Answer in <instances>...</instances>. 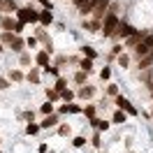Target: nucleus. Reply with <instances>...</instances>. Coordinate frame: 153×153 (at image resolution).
Returning a JSON list of instances; mask_svg holds the SVG:
<instances>
[{
    "instance_id": "nucleus-1",
    "label": "nucleus",
    "mask_w": 153,
    "mask_h": 153,
    "mask_svg": "<svg viewBox=\"0 0 153 153\" xmlns=\"http://www.w3.org/2000/svg\"><path fill=\"white\" fill-rule=\"evenodd\" d=\"M118 2H111L109 5V12H107V16H105V21H102V37H114V33H116V28H118V23H121V19H118Z\"/></svg>"
},
{
    "instance_id": "nucleus-2",
    "label": "nucleus",
    "mask_w": 153,
    "mask_h": 153,
    "mask_svg": "<svg viewBox=\"0 0 153 153\" xmlns=\"http://www.w3.org/2000/svg\"><path fill=\"white\" fill-rule=\"evenodd\" d=\"M16 21H21V23H39V10H35L33 5H28V7H19V12H16Z\"/></svg>"
},
{
    "instance_id": "nucleus-3",
    "label": "nucleus",
    "mask_w": 153,
    "mask_h": 153,
    "mask_svg": "<svg viewBox=\"0 0 153 153\" xmlns=\"http://www.w3.org/2000/svg\"><path fill=\"white\" fill-rule=\"evenodd\" d=\"M114 105H116V109H121V111H125L128 116H137L139 114V109L128 100L125 95H118V97H114Z\"/></svg>"
},
{
    "instance_id": "nucleus-4",
    "label": "nucleus",
    "mask_w": 153,
    "mask_h": 153,
    "mask_svg": "<svg viewBox=\"0 0 153 153\" xmlns=\"http://www.w3.org/2000/svg\"><path fill=\"white\" fill-rule=\"evenodd\" d=\"M134 30H137V28L130 26L128 21H121V23H118V28H116V33H114V39H130Z\"/></svg>"
},
{
    "instance_id": "nucleus-5",
    "label": "nucleus",
    "mask_w": 153,
    "mask_h": 153,
    "mask_svg": "<svg viewBox=\"0 0 153 153\" xmlns=\"http://www.w3.org/2000/svg\"><path fill=\"white\" fill-rule=\"evenodd\" d=\"M146 35H149L146 30H134V33H132V37H130V39H125V47H128V49L139 47V44H142L144 39H146Z\"/></svg>"
},
{
    "instance_id": "nucleus-6",
    "label": "nucleus",
    "mask_w": 153,
    "mask_h": 153,
    "mask_svg": "<svg viewBox=\"0 0 153 153\" xmlns=\"http://www.w3.org/2000/svg\"><path fill=\"white\" fill-rule=\"evenodd\" d=\"M58 125H60V114H51V116H44V118H42L39 128H42V130H49V128H58Z\"/></svg>"
},
{
    "instance_id": "nucleus-7",
    "label": "nucleus",
    "mask_w": 153,
    "mask_h": 153,
    "mask_svg": "<svg viewBox=\"0 0 153 153\" xmlns=\"http://www.w3.org/2000/svg\"><path fill=\"white\" fill-rule=\"evenodd\" d=\"M49 56H51V53H49L47 49H39L37 53H35V65L42 67V70H44V67H49V65H51V63H49Z\"/></svg>"
},
{
    "instance_id": "nucleus-8",
    "label": "nucleus",
    "mask_w": 153,
    "mask_h": 153,
    "mask_svg": "<svg viewBox=\"0 0 153 153\" xmlns=\"http://www.w3.org/2000/svg\"><path fill=\"white\" fill-rule=\"evenodd\" d=\"M95 93H97V88L86 84V86H81L76 91V97H79V100H91V97H95Z\"/></svg>"
},
{
    "instance_id": "nucleus-9",
    "label": "nucleus",
    "mask_w": 153,
    "mask_h": 153,
    "mask_svg": "<svg viewBox=\"0 0 153 153\" xmlns=\"http://www.w3.org/2000/svg\"><path fill=\"white\" fill-rule=\"evenodd\" d=\"M100 2H102V0H91V2H86V5H84V7L79 10V14H81L84 19H86L88 14L93 16V14H95V10H97V7H100Z\"/></svg>"
},
{
    "instance_id": "nucleus-10",
    "label": "nucleus",
    "mask_w": 153,
    "mask_h": 153,
    "mask_svg": "<svg viewBox=\"0 0 153 153\" xmlns=\"http://www.w3.org/2000/svg\"><path fill=\"white\" fill-rule=\"evenodd\" d=\"M53 23V12L51 10H39V26L42 28H49Z\"/></svg>"
},
{
    "instance_id": "nucleus-11",
    "label": "nucleus",
    "mask_w": 153,
    "mask_h": 153,
    "mask_svg": "<svg viewBox=\"0 0 153 153\" xmlns=\"http://www.w3.org/2000/svg\"><path fill=\"white\" fill-rule=\"evenodd\" d=\"M39 70H42V67H30L28 70V74H26V81H28V84H33V86H39Z\"/></svg>"
},
{
    "instance_id": "nucleus-12",
    "label": "nucleus",
    "mask_w": 153,
    "mask_h": 153,
    "mask_svg": "<svg viewBox=\"0 0 153 153\" xmlns=\"http://www.w3.org/2000/svg\"><path fill=\"white\" fill-rule=\"evenodd\" d=\"M88 123H91V128H93V130H97V132H107V130H109V121H102V118H93V121H88Z\"/></svg>"
},
{
    "instance_id": "nucleus-13",
    "label": "nucleus",
    "mask_w": 153,
    "mask_h": 153,
    "mask_svg": "<svg viewBox=\"0 0 153 153\" xmlns=\"http://www.w3.org/2000/svg\"><path fill=\"white\" fill-rule=\"evenodd\" d=\"M10 49H12V51H14V53H19V56H21V53L26 51V39L16 35V37H14V42H12V44H10Z\"/></svg>"
},
{
    "instance_id": "nucleus-14",
    "label": "nucleus",
    "mask_w": 153,
    "mask_h": 153,
    "mask_svg": "<svg viewBox=\"0 0 153 153\" xmlns=\"http://www.w3.org/2000/svg\"><path fill=\"white\" fill-rule=\"evenodd\" d=\"M14 26H16V19H12L10 14H5V16H2V21H0V28L7 30V33H14Z\"/></svg>"
},
{
    "instance_id": "nucleus-15",
    "label": "nucleus",
    "mask_w": 153,
    "mask_h": 153,
    "mask_svg": "<svg viewBox=\"0 0 153 153\" xmlns=\"http://www.w3.org/2000/svg\"><path fill=\"white\" fill-rule=\"evenodd\" d=\"M10 81H14V84H21V81H26V74H23V70H19V67L10 70Z\"/></svg>"
},
{
    "instance_id": "nucleus-16",
    "label": "nucleus",
    "mask_w": 153,
    "mask_h": 153,
    "mask_svg": "<svg viewBox=\"0 0 153 153\" xmlns=\"http://www.w3.org/2000/svg\"><path fill=\"white\" fill-rule=\"evenodd\" d=\"M111 123H116V125L128 123V114H125V111H121V109H116L114 114H111Z\"/></svg>"
},
{
    "instance_id": "nucleus-17",
    "label": "nucleus",
    "mask_w": 153,
    "mask_h": 153,
    "mask_svg": "<svg viewBox=\"0 0 153 153\" xmlns=\"http://www.w3.org/2000/svg\"><path fill=\"white\" fill-rule=\"evenodd\" d=\"M79 51H81V56H84V58H91V60H95V58H97V51L91 47V44H84V47H79Z\"/></svg>"
},
{
    "instance_id": "nucleus-18",
    "label": "nucleus",
    "mask_w": 153,
    "mask_h": 153,
    "mask_svg": "<svg viewBox=\"0 0 153 153\" xmlns=\"http://www.w3.org/2000/svg\"><path fill=\"white\" fill-rule=\"evenodd\" d=\"M151 65H153V51H151V53H149V56H144L142 60H137V67H139L142 72H144V70H149V67H151Z\"/></svg>"
},
{
    "instance_id": "nucleus-19",
    "label": "nucleus",
    "mask_w": 153,
    "mask_h": 153,
    "mask_svg": "<svg viewBox=\"0 0 153 153\" xmlns=\"http://www.w3.org/2000/svg\"><path fill=\"white\" fill-rule=\"evenodd\" d=\"M14 37H16L14 33H7V30H0V44H2V47H5V44L10 47L12 42H14Z\"/></svg>"
},
{
    "instance_id": "nucleus-20",
    "label": "nucleus",
    "mask_w": 153,
    "mask_h": 153,
    "mask_svg": "<svg viewBox=\"0 0 153 153\" xmlns=\"http://www.w3.org/2000/svg\"><path fill=\"white\" fill-rule=\"evenodd\" d=\"M86 72H84V70H76L74 74H72V81H74L76 86H84V84H86Z\"/></svg>"
},
{
    "instance_id": "nucleus-21",
    "label": "nucleus",
    "mask_w": 153,
    "mask_h": 153,
    "mask_svg": "<svg viewBox=\"0 0 153 153\" xmlns=\"http://www.w3.org/2000/svg\"><path fill=\"white\" fill-rule=\"evenodd\" d=\"M74 97H76V93L72 91V88H65V91L60 93V100H63L65 105H70V102H74Z\"/></svg>"
},
{
    "instance_id": "nucleus-22",
    "label": "nucleus",
    "mask_w": 153,
    "mask_h": 153,
    "mask_svg": "<svg viewBox=\"0 0 153 153\" xmlns=\"http://www.w3.org/2000/svg\"><path fill=\"white\" fill-rule=\"evenodd\" d=\"M16 118H19V121H28V123H35V111H33V109H28V111H19V114H16Z\"/></svg>"
},
{
    "instance_id": "nucleus-23",
    "label": "nucleus",
    "mask_w": 153,
    "mask_h": 153,
    "mask_svg": "<svg viewBox=\"0 0 153 153\" xmlns=\"http://www.w3.org/2000/svg\"><path fill=\"white\" fill-rule=\"evenodd\" d=\"M35 37H37V42H44V44H47V42H51V37L47 35V30L42 28V26H37V28H35Z\"/></svg>"
},
{
    "instance_id": "nucleus-24",
    "label": "nucleus",
    "mask_w": 153,
    "mask_h": 153,
    "mask_svg": "<svg viewBox=\"0 0 153 153\" xmlns=\"http://www.w3.org/2000/svg\"><path fill=\"white\" fill-rule=\"evenodd\" d=\"M2 12H14V14H16V12H19V2H16V0H5V2H2Z\"/></svg>"
},
{
    "instance_id": "nucleus-25",
    "label": "nucleus",
    "mask_w": 153,
    "mask_h": 153,
    "mask_svg": "<svg viewBox=\"0 0 153 153\" xmlns=\"http://www.w3.org/2000/svg\"><path fill=\"white\" fill-rule=\"evenodd\" d=\"M39 111H42V114L44 116H51V114H56V107H53V102H44V105H39Z\"/></svg>"
},
{
    "instance_id": "nucleus-26",
    "label": "nucleus",
    "mask_w": 153,
    "mask_h": 153,
    "mask_svg": "<svg viewBox=\"0 0 153 153\" xmlns=\"http://www.w3.org/2000/svg\"><path fill=\"white\" fill-rule=\"evenodd\" d=\"M95 114H97V105H86V107H84V116H86L88 121H93Z\"/></svg>"
},
{
    "instance_id": "nucleus-27",
    "label": "nucleus",
    "mask_w": 153,
    "mask_h": 153,
    "mask_svg": "<svg viewBox=\"0 0 153 153\" xmlns=\"http://www.w3.org/2000/svg\"><path fill=\"white\" fill-rule=\"evenodd\" d=\"M79 70H84L86 74H91V72H93V60H91V58H81V63H79Z\"/></svg>"
},
{
    "instance_id": "nucleus-28",
    "label": "nucleus",
    "mask_w": 153,
    "mask_h": 153,
    "mask_svg": "<svg viewBox=\"0 0 153 153\" xmlns=\"http://www.w3.org/2000/svg\"><path fill=\"white\" fill-rule=\"evenodd\" d=\"M33 60H35V58H30L28 51H23V53L19 56V65H21V67H30V63H33Z\"/></svg>"
},
{
    "instance_id": "nucleus-29",
    "label": "nucleus",
    "mask_w": 153,
    "mask_h": 153,
    "mask_svg": "<svg viewBox=\"0 0 153 153\" xmlns=\"http://www.w3.org/2000/svg\"><path fill=\"white\" fill-rule=\"evenodd\" d=\"M39 130H42V128H39V123H26V134H28V137H35Z\"/></svg>"
},
{
    "instance_id": "nucleus-30",
    "label": "nucleus",
    "mask_w": 153,
    "mask_h": 153,
    "mask_svg": "<svg viewBox=\"0 0 153 153\" xmlns=\"http://www.w3.org/2000/svg\"><path fill=\"white\" fill-rule=\"evenodd\" d=\"M107 95H109V97H118V95H121L118 84H107Z\"/></svg>"
},
{
    "instance_id": "nucleus-31",
    "label": "nucleus",
    "mask_w": 153,
    "mask_h": 153,
    "mask_svg": "<svg viewBox=\"0 0 153 153\" xmlns=\"http://www.w3.org/2000/svg\"><path fill=\"white\" fill-rule=\"evenodd\" d=\"M44 93H47V100H49V102H58V100H60V93H58L56 88H47Z\"/></svg>"
},
{
    "instance_id": "nucleus-32",
    "label": "nucleus",
    "mask_w": 153,
    "mask_h": 153,
    "mask_svg": "<svg viewBox=\"0 0 153 153\" xmlns=\"http://www.w3.org/2000/svg\"><path fill=\"white\" fill-rule=\"evenodd\" d=\"M70 132H72V128H70L67 123H60V125L56 128V134H58V137H67Z\"/></svg>"
},
{
    "instance_id": "nucleus-33",
    "label": "nucleus",
    "mask_w": 153,
    "mask_h": 153,
    "mask_svg": "<svg viewBox=\"0 0 153 153\" xmlns=\"http://www.w3.org/2000/svg\"><path fill=\"white\" fill-rule=\"evenodd\" d=\"M118 56H123V47H121V44H114L111 51H109V60H114V58H118Z\"/></svg>"
},
{
    "instance_id": "nucleus-34",
    "label": "nucleus",
    "mask_w": 153,
    "mask_h": 153,
    "mask_svg": "<svg viewBox=\"0 0 153 153\" xmlns=\"http://www.w3.org/2000/svg\"><path fill=\"white\" fill-rule=\"evenodd\" d=\"M53 88H56L58 93H63V91L67 88V79H65V76H58V79H56V84H53Z\"/></svg>"
},
{
    "instance_id": "nucleus-35",
    "label": "nucleus",
    "mask_w": 153,
    "mask_h": 153,
    "mask_svg": "<svg viewBox=\"0 0 153 153\" xmlns=\"http://www.w3.org/2000/svg\"><path fill=\"white\" fill-rule=\"evenodd\" d=\"M67 114H84V107L76 105V102H70L67 105Z\"/></svg>"
},
{
    "instance_id": "nucleus-36",
    "label": "nucleus",
    "mask_w": 153,
    "mask_h": 153,
    "mask_svg": "<svg viewBox=\"0 0 153 153\" xmlns=\"http://www.w3.org/2000/svg\"><path fill=\"white\" fill-rule=\"evenodd\" d=\"M72 146H74V149H84V146H86V137H84V134H76L74 139H72Z\"/></svg>"
},
{
    "instance_id": "nucleus-37",
    "label": "nucleus",
    "mask_w": 153,
    "mask_h": 153,
    "mask_svg": "<svg viewBox=\"0 0 153 153\" xmlns=\"http://www.w3.org/2000/svg\"><path fill=\"white\" fill-rule=\"evenodd\" d=\"M100 134L102 132H93V137H91V144H93V149H100V146H102V137H100Z\"/></svg>"
},
{
    "instance_id": "nucleus-38",
    "label": "nucleus",
    "mask_w": 153,
    "mask_h": 153,
    "mask_svg": "<svg viewBox=\"0 0 153 153\" xmlns=\"http://www.w3.org/2000/svg\"><path fill=\"white\" fill-rule=\"evenodd\" d=\"M116 60H118V67H123V70H125L128 65H130V56H128V53H123V56H118Z\"/></svg>"
},
{
    "instance_id": "nucleus-39",
    "label": "nucleus",
    "mask_w": 153,
    "mask_h": 153,
    "mask_svg": "<svg viewBox=\"0 0 153 153\" xmlns=\"http://www.w3.org/2000/svg\"><path fill=\"white\" fill-rule=\"evenodd\" d=\"M100 79H102V81H109V79H111V67H102V70H100Z\"/></svg>"
},
{
    "instance_id": "nucleus-40",
    "label": "nucleus",
    "mask_w": 153,
    "mask_h": 153,
    "mask_svg": "<svg viewBox=\"0 0 153 153\" xmlns=\"http://www.w3.org/2000/svg\"><path fill=\"white\" fill-rule=\"evenodd\" d=\"M44 72H47V74H53L58 79V76H60V67H56V65H49V67H44Z\"/></svg>"
},
{
    "instance_id": "nucleus-41",
    "label": "nucleus",
    "mask_w": 153,
    "mask_h": 153,
    "mask_svg": "<svg viewBox=\"0 0 153 153\" xmlns=\"http://www.w3.org/2000/svg\"><path fill=\"white\" fill-rule=\"evenodd\" d=\"M37 44H39V42H37V37H35V35H30V37L26 39V47H28V49H35Z\"/></svg>"
},
{
    "instance_id": "nucleus-42",
    "label": "nucleus",
    "mask_w": 153,
    "mask_h": 153,
    "mask_svg": "<svg viewBox=\"0 0 153 153\" xmlns=\"http://www.w3.org/2000/svg\"><path fill=\"white\" fill-rule=\"evenodd\" d=\"M26 30V23H21V21H16V26H14V35H19L21 37V33Z\"/></svg>"
},
{
    "instance_id": "nucleus-43",
    "label": "nucleus",
    "mask_w": 153,
    "mask_h": 153,
    "mask_svg": "<svg viewBox=\"0 0 153 153\" xmlns=\"http://www.w3.org/2000/svg\"><path fill=\"white\" fill-rule=\"evenodd\" d=\"M10 86H12V81H10V79H5V76H0V91H7Z\"/></svg>"
},
{
    "instance_id": "nucleus-44",
    "label": "nucleus",
    "mask_w": 153,
    "mask_h": 153,
    "mask_svg": "<svg viewBox=\"0 0 153 153\" xmlns=\"http://www.w3.org/2000/svg\"><path fill=\"white\" fill-rule=\"evenodd\" d=\"M65 63H70V58H67V56H58L53 65H56V67H60V65H65Z\"/></svg>"
},
{
    "instance_id": "nucleus-45",
    "label": "nucleus",
    "mask_w": 153,
    "mask_h": 153,
    "mask_svg": "<svg viewBox=\"0 0 153 153\" xmlns=\"http://www.w3.org/2000/svg\"><path fill=\"white\" fill-rule=\"evenodd\" d=\"M144 44H146V47H149V49L153 51V33H149V35H146V39H144Z\"/></svg>"
},
{
    "instance_id": "nucleus-46",
    "label": "nucleus",
    "mask_w": 153,
    "mask_h": 153,
    "mask_svg": "<svg viewBox=\"0 0 153 153\" xmlns=\"http://www.w3.org/2000/svg\"><path fill=\"white\" fill-rule=\"evenodd\" d=\"M86 2H91V0H72V5H74L76 10H81V7L86 5Z\"/></svg>"
},
{
    "instance_id": "nucleus-47",
    "label": "nucleus",
    "mask_w": 153,
    "mask_h": 153,
    "mask_svg": "<svg viewBox=\"0 0 153 153\" xmlns=\"http://www.w3.org/2000/svg\"><path fill=\"white\" fill-rule=\"evenodd\" d=\"M37 153H49V144H47V142H42V144L37 146Z\"/></svg>"
},
{
    "instance_id": "nucleus-48",
    "label": "nucleus",
    "mask_w": 153,
    "mask_h": 153,
    "mask_svg": "<svg viewBox=\"0 0 153 153\" xmlns=\"http://www.w3.org/2000/svg\"><path fill=\"white\" fill-rule=\"evenodd\" d=\"M44 49H47L49 53H53V51H56V47H53V42H47V44H44Z\"/></svg>"
},
{
    "instance_id": "nucleus-49",
    "label": "nucleus",
    "mask_w": 153,
    "mask_h": 153,
    "mask_svg": "<svg viewBox=\"0 0 153 153\" xmlns=\"http://www.w3.org/2000/svg\"><path fill=\"white\" fill-rule=\"evenodd\" d=\"M39 5H44V10H51V2H49V0H37Z\"/></svg>"
},
{
    "instance_id": "nucleus-50",
    "label": "nucleus",
    "mask_w": 153,
    "mask_h": 153,
    "mask_svg": "<svg viewBox=\"0 0 153 153\" xmlns=\"http://www.w3.org/2000/svg\"><path fill=\"white\" fill-rule=\"evenodd\" d=\"M146 88H149V95H151V100H153V81H149V84H146Z\"/></svg>"
},
{
    "instance_id": "nucleus-51",
    "label": "nucleus",
    "mask_w": 153,
    "mask_h": 153,
    "mask_svg": "<svg viewBox=\"0 0 153 153\" xmlns=\"http://www.w3.org/2000/svg\"><path fill=\"white\" fill-rule=\"evenodd\" d=\"M2 16H5V14H2V7H0V21H2Z\"/></svg>"
},
{
    "instance_id": "nucleus-52",
    "label": "nucleus",
    "mask_w": 153,
    "mask_h": 153,
    "mask_svg": "<svg viewBox=\"0 0 153 153\" xmlns=\"http://www.w3.org/2000/svg\"><path fill=\"white\" fill-rule=\"evenodd\" d=\"M151 123H153V109H151Z\"/></svg>"
},
{
    "instance_id": "nucleus-53",
    "label": "nucleus",
    "mask_w": 153,
    "mask_h": 153,
    "mask_svg": "<svg viewBox=\"0 0 153 153\" xmlns=\"http://www.w3.org/2000/svg\"><path fill=\"white\" fill-rule=\"evenodd\" d=\"M2 2H5V0H0V7H2Z\"/></svg>"
},
{
    "instance_id": "nucleus-54",
    "label": "nucleus",
    "mask_w": 153,
    "mask_h": 153,
    "mask_svg": "<svg viewBox=\"0 0 153 153\" xmlns=\"http://www.w3.org/2000/svg\"><path fill=\"white\" fill-rule=\"evenodd\" d=\"M0 53H2V44H0Z\"/></svg>"
},
{
    "instance_id": "nucleus-55",
    "label": "nucleus",
    "mask_w": 153,
    "mask_h": 153,
    "mask_svg": "<svg viewBox=\"0 0 153 153\" xmlns=\"http://www.w3.org/2000/svg\"><path fill=\"white\" fill-rule=\"evenodd\" d=\"M0 144H2V137H0Z\"/></svg>"
},
{
    "instance_id": "nucleus-56",
    "label": "nucleus",
    "mask_w": 153,
    "mask_h": 153,
    "mask_svg": "<svg viewBox=\"0 0 153 153\" xmlns=\"http://www.w3.org/2000/svg\"><path fill=\"white\" fill-rule=\"evenodd\" d=\"M0 153H2V151H0Z\"/></svg>"
}]
</instances>
